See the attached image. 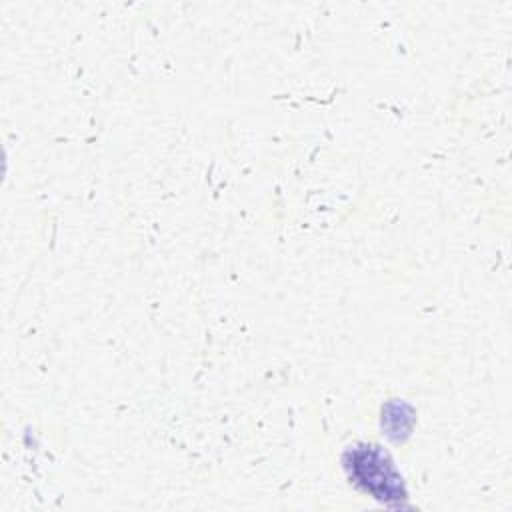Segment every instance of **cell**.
<instances>
[{"label":"cell","instance_id":"1","mask_svg":"<svg viewBox=\"0 0 512 512\" xmlns=\"http://www.w3.org/2000/svg\"><path fill=\"white\" fill-rule=\"evenodd\" d=\"M352 462V478L358 482L366 492H372L376 498L390 502L406 498L402 490V480L386 460V456L376 446H360L350 452Z\"/></svg>","mask_w":512,"mask_h":512}]
</instances>
